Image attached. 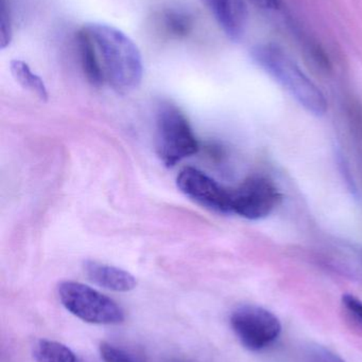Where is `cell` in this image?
Here are the masks:
<instances>
[{"mask_svg": "<svg viewBox=\"0 0 362 362\" xmlns=\"http://www.w3.org/2000/svg\"><path fill=\"white\" fill-rule=\"evenodd\" d=\"M87 278L102 288L116 293H128L135 288L137 282L130 272L96 261H86L83 265Z\"/></svg>", "mask_w": 362, "mask_h": 362, "instance_id": "obj_9", "label": "cell"}, {"mask_svg": "<svg viewBox=\"0 0 362 362\" xmlns=\"http://www.w3.org/2000/svg\"><path fill=\"white\" fill-rule=\"evenodd\" d=\"M179 189L201 206L219 213H232V189L195 168H185L176 178Z\"/></svg>", "mask_w": 362, "mask_h": 362, "instance_id": "obj_7", "label": "cell"}, {"mask_svg": "<svg viewBox=\"0 0 362 362\" xmlns=\"http://www.w3.org/2000/svg\"><path fill=\"white\" fill-rule=\"evenodd\" d=\"M10 69L13 78L23 89L33 93L42 101L46 102L48 100V91L44 81L32 71L26 62L13 59L10 64Z\"/></svg>", "mask_w": 362, "mask_h": 362, "instance_id": "obj_12", "label": "cell"}, {"mask_svg": "<svg viewBox=\"0 0 362 362\" xmlns=\"http://www.w3.org/2000/svg\"><path fill=\"white\" fill-rule=\"evenodd\" d=\"M36 362H86L61 342L40 339L33 348Z\"/></svg>", "mask_w": 362, "mask_h": 362, "instance_id": "obj_13", "label": "cell"}, {"mask_svg": "<svg viewBox=\"0 0 362 362\" xmlns=\"http://www.w3.org/2000/svg\"><path fill=\"white\" fill-rule=\"evenodd\" d=\"M13 25L10 8L6 0L0 4V49L4 50L12 42Z\"/></svg>", "mask_w": 362, "mask_h": 362, "instance_id": "obj_15", "label": "cell"}, {"mask_svg": "<svg viewBox=\"0 0 362 362\" xmlns=\"http://www.w3.org/2000/svg\"><path fill=\"white\" fill-rule=\"evenodd\" d=\"M251 55L307 112L316 116L327 112V102L322 91L283 49L274 44H261L252 49Z\"/></svg>", "mask_w": 362, "mask_h": 362, "instance_id": "obj_2", "label": "cell"}, {"mask_svg": "<svg viewBox=\"0 0 362 362\" xmlns=\"http://www.w3.org/2000/svg\"><path fill=\"white\" fill-rule=\"evenodd\" d=\"M199 151V144L185 115L169 102H163L157 114V153L168 168Z\"/></svg>", "mask_w": 362, "mask_h": 362, "instance_id": "obj_3", "label": "cell"}, {"mask_svg": "<svg viewBox=\"0 0 362 362\" xmlns=\"http://www.w3.org/2000/svg\"><path fill=\"white\" fill-rule=\"evenodd\" d=\"M84 28L97 49L104 78L113 89L127 93L137 88L144 76V64L134 40L108 23H87Z\"/></svg>", "mask_w": 362, "mask_h": 362, "instance_id": "obj_1", "label": "cell"}, {"mask_svg": "<svg viewBox=\"0 0 362 362\" xmlns=\"http://www.w3.org/2000/svg\"><path fill=\"white\" fill-rule=\"evenodd\" d=\"M100 356L104 362H146L142 357L110 342H102L99 346Z\"/></svg>", "mask_w": 362, "mask_h": 362, "instance_id": "obj_14", "label": "cell"}, {"mask_svg": "<svg viewBox=\"0 0 362 362\" xmlns=\"http://www.w3.org/2000/svg\"><path fill=\"white\" fill-rule=\"evenodd\" d=\"M342 302H344V305L362 322V301L355 296L346 293L342 297Z\"/></svg>", "mask_w": 362, "mask_h": 362, "instance_id": "obj_17", "label": "cell"}, {"mask_svg": "<svg viewBox=\"0 0 362 362\" xmlns=\"http://www.w3.org/2000/svg\"><path fill=\"white\" fill-rule=\"evenodd\" d=\"M225 35L238 42L244 37L248 11L244 0H202Z\"/></svg>", "mask_w": 362, "mask_h": 362, "instance_id": "obj_8", "label": "cell"}, {"mask_svg": "<svg viewBox=\"0 0 362 362\" xmlns=\"http://www.w3.org/2000/svg\"><path fill=\"white\" fill-rule=\"evenodd\" d=\"M57 293L64 308L84 322L113 325L125 320V312L118 303L82 283L64 281Z\"/></svg>", "mask_w": 362, "mask_h": 362, "instance_id": "obj_4", "label": "cell"}, {"mask_svg": "<svg viewBox=\"0 0 362 362\" xmlns=\"http://www.w3.org/2000/svg\"><path fill=\"white\" fill-rule=\"evenodd\" d=\"M230 323L242 346L252 352L271 346L282 333L280 319L261 306H240L232 313Z\"/></svg>", "mask_w": 362, "mask_h": 362, "instance_id": "obj_5", "label": "cell"}, {"mask_svg": "<svg viewBox=\"0 0 362 362\" xmlns=\"http://www.w3.org/2000/svg\"><path fill=\"white\" fill-rule=\"evenodd\" d=\"M282 202L276 185L263 176H254L232 189V213L250 221L269 216Z\"/></svg>", "mask_w": 362, "mask_h": 362, "instance_id": "obj_6", "label": "cell"}, {"mask_svg": "<svg viewBox=\"0 0 362 362\" xmlns=\"http://www.w3.org/2000/svg\"><path fill=\"white\" fill-rule=\"evenodd\" d=\"M76 42L81 66H82L83 72H84L87 81L94 86H101L106 81L103 70H102L97 49H96L95 44L91 40L84 25L77 32Z\"/></svg>", "mask_w": 362, "mask_h": 362, "instance_id": "obj_11", "label": "cell"}, {"mask_svg": "<svg viewBox=\"0 0 362 362\" xmlns=\"http://www.w3.org/2000/svg\"><path fill=\"white\" fill-rule=\"evenodd\" d=\"M155 25L166 37L183 40L193 31L195 19L191 13L182 8H166L155 15Z\"/></svg>", "mask_w": 362, "mask_h": 362, "instance_id": "obj_10", "label": "cell"}, {"mask_svg": "<svg viewBox=\"0 0 362 362\" xmlns=\"http://www.w3.org/2000/svg\"><path fill=\"white\" fill-rule=\"evenodd\" d=\"M310 361L312 362H346L341 357L323 346H317L310 353Z\"/></svg>", "mask_w": 362, "mask_h": 362, "instance_id": "obj_16", "label": "cell"}, {"mask_svg": "<svg viewBox=\"0 0 362 362\" xmlns=\"http://www.w3.org/2000/svg\"><path fill=\"white\" fill-rule=\"evenodd\" d=\"M252 1L266 10H274L280 6V0H252Z\"/></svg>", "mask_w": 362, "mask_h": 362, "instance_id": "obj_18", "label": "cell"}]
</instances>
